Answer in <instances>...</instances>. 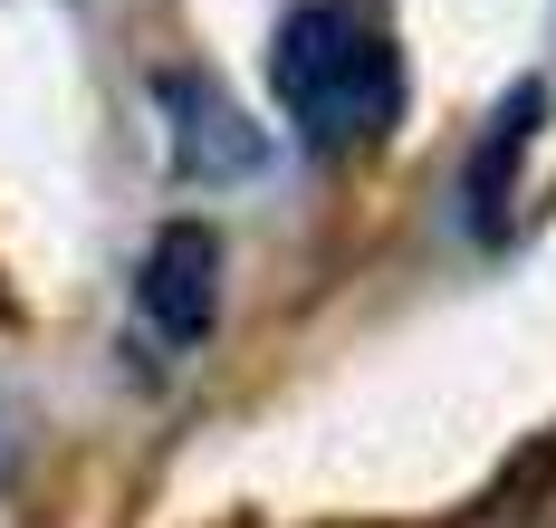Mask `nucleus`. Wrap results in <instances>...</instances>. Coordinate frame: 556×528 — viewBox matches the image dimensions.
Here are the masks:
<instances>
[{
  "label": "nucleus",
  "instance_id": "1",
  "mask_svg": "<svg viewBox=\"0 0 556 528\" xmlns=\"http://www.w3.org/2000/svg\"><path fill=\"white\" fill-rule=\"evenodd\" d=\"M269 97L307 154H375L403 125V49L384 0H298L269 39Z\"/></svg>",
  "mask_w": 556,
  "mask_h": 528
},
{
  "label": "nucleus",
  "instance_id": "2",
  "mask_svg": "<svg viewBox=\"0 0 556 528\" xmlns=\"http://www.w3.org/2000/svg\"><path fill=\"white\" fill-rule=\"evenodd\" d=\"M212 317H222V240L202 222H164L135 260V347L154 365H182L212 337Z\"/></svg>",
  "mask_w": 556,
  "mask_h": 528
},
{
  "label": "nucleus",
  "instance_id": "3",
  "mask_svg": "<svg viewBox=\"0 0 556 528\" xmlns=\"http://www.w3.org/2000/svg\"><path fill=\"white\" fill-rule=\"evenodd\" d=\"M154 97H164V125H173V164L202 183H230L260 164V135L240 125V106H230L212 77H154Z\"/></svg>",
  "mask_w": 556,
  "mask_h": 528
},
{
  "label": "nucleus",
  "instance_id": "4",
  "mask_svg": "<svg viewBox=\"0 0 556 528\" xmlns=\"http://www.w3.org/2000/svg\"><path fill=\"white\" fill-rule=\"evenodd\" d=\"M0 462H10V413H0Z\"/></svg>",
  "mask_w": 556,
  "mask_h": 528
}]
</instances>
